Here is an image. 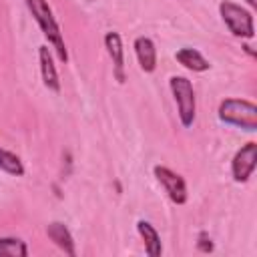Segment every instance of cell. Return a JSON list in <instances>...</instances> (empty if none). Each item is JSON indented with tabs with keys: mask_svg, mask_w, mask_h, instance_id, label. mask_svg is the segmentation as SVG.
<instances>
[{
	"mask_svg": "<svg viewBox=\"0 0 257 257\" xmlns=\"http://www.w3.org/2000/svg\"><path fill=\"white\" fill-rule=\"evenodd\" d=\"M219 12L221 18L225 22V26L229 28V32L237 38H253L255 36V26H253V14L245 8H241L239 4H233L229 0L219 4Z\"/></svg>",
	"mask_w": 257,
	"mask_h": 257,
	"instance_id": "3957f363",
	"label": "cell"
},
{
	"mask_svg": "<svg viewBox=\"0 0 257 257\" xmlns=\"http://www.w3.org/2000/svg\"><path fill=\"white\" fill-rule=\"evenodd\" d=\"M104 46L108 50V56L112 58V66H114V78L122 84L124 82V48H122V40L118 32H106L104 34Z\"/></svg>",
	"mask_w": 257,
	"mask_h": 257,
	"instance_id": "52a82bcc",
	"label": "cell"
},
{
	"mask_svg": "<svg viewBox=\"0 0 257 257\" xmlns=\"http://www.w3.org/2000/svg\"><path fill=\"white\" fill-rule=\"evenodd\" d=\"M0 169L12 177H22L24 175V165L20 161V157H16L10 151L0 149Z\"/></svg>",
	"mask_w": 257,
	"mask_h": 257,
	"instance_id": "5bb4252c",
	"label": "cell"
},
{
	"mask_svg": "<svg viewBox=\"0 0 257 257\" xmlns=\"http://www.w3.org/2000/svg\"><path fill=\"white\" fill-rule=\"evenodd\" d=\"M219 118L225 124L253 133L257 131V104L243 98H225L219 104Z\"/></svg>",
	"mask_w": 257,
	"mask_h": 257,
	"instance_id": "7a4b0ae2",
	"label": "cell"
},
{
	"mask_svg": "<svg viewBox=\"0 0 257 257\" xmlns=\"http://www.w3.org/2000/svg\"><path fill=\"white\" fill-rule=\"evenodd\" d=\"M197 247H199V251H203V253H211V251H213L211 237H209L205 231L199 233V237H197Z\"/></svg>",
	"mask_w": 257,
	"mask_h": 257,
	"instance_id": "9a60e30c",
	"label": "cell"
},
{
	"mask_svg": "<svg viewBox=\"0 0 257 257\" xmlns=\"http://www.w3.org/2000/svg\"><path fill=\"white\" fill-rule=\"evenodd\" d=\"M24 2H26V6H28L30 14L34 16V20L38 22L42 34L46 36V40H48L50 46L54 48L56 56H58L62 62H66V60H68V52H66V46H64V38H62L60 26H58V22H56V18H54V14H52L48 2H46V0H24Z\"/></svg>",
	"mask_w": 257,
	"mask_h": 257,
	"instance_id": "6da1fadb",
	"label": "cell"
},
{
	"mask_svg": "<svg viewBox=\"0 0 257 257\" xmlns=\"http://www.w3.org/2000/svg\"><path fill=\"white\" fill-rule=\"evenodd\" d=\"M155 177L163 185V189L167 191V195L173 203H177V205L187 203V185H185V179L181 175H177L175 171H171L167 167L157 165L155 167Z\"/></svg>",
	"mask_w": 257,
	"mask_h": 257,
	"instance_id": "8992f818",
	"label": "cell"
},
{
	"mask_svg": "<svg viewBox=\"0 0 257 257\" xmlns=\"http://www.w3.org/2000/svg\"><path fill=\"white\" fill-rule=\"evenodd\" d=\"M28 247L18 237H0V257H26Z\"/></svg>",
	"mask_w": 257,
	"mask_h": 257,
	"instance_id": "4fadbf2b",
	"label": "cell"
},
{
	"mask_svg": "<svg viewBox=\"0 0 257 257\" xmlns=\"http://www.w3.org/2000/svg\"><path fill=\"white\" fill-rule=\"evenodd\" d=\"M38 60H40V74H42L44 86L52 92H58L60 90V80H58V72H56L54 62H52V54H50L48 46L42 44L38 48Z\"/></svg>",
	"mask_w": 257,
	"mask_h": 257,
	"instance_id": "ba28073f",
	"label": "cell"
},
{
	"mask_svg": "<svg viewBox=\"0 0 257 257\" xmlns=\"http://www.w3.org/2000/svg\"><path fill=\"white\" fill-rule=\"evenodd\" d=\"M135 52H137L139 64L145 72H153L157 68V48L149 36H139L135 40Z\"/></svg>",
	"mask_w": 257,
	"mask_h": 257,
	"instance_id": "30bf717a",
	"label": "cell"
},
{
	"mask_svg": "<svg viewBox=\"0 0 257 257\" xmlns=\"http://www.w3.org/2000/svg\"><path fill=\"white\" fill-rule=\"evenodd\" d=\"M245 2H247V4H249V6H251V8H253V6H255V4H257V0H245Z\"/></svg>",
	"mask_w": 257,
	"mask_h": 257,
	"instance_id": "2e32d148",
	"label": "cell"
},
{
	"mask_svg": "<svg viewBox=\"0 0 257 257\" xmlns=\"http://www.w3.org/2000/svg\"><path fill=\"white\" fill-rule=\"evenodd\" d=\"M175 58L179 64H183L185 68H189L193 72H203V70H209V66H211L209 60L195 48H181V50H177Z\"/></svg>",
	"mask_w": 257,
	"mask_h": 257,
	"instance_id": "8fae6325",
	"label": "cell"
},
{
	"mask_svg": "<svg viewBox=\"0 0 257 257\" xmlns=\"http://www.w3.org/2000/svg\"><path fill=\"white\" fill-rule=\"evenodd\" d=\"M137 231H139V235L143 237L145 251H147L151 257H159V255L163 253V247H161V237H159L157 229H155L149 221H139V223H137Z\"/></svg>",
	"mask_w": 257,
	"mask_h": 257,
	"instance_id": "7c38bea8",
	"label": "cell"
},
{
	"mask_svg": "<svg viewBox=\"0 0 257 257\" xmlns=\"http://www.w3.org/2000/svg\"><path fill=\"white\" fill-rule=\"evenodd\" d=\"M255 165H257V143H245L233 157L231 161V173H233V179L237 183H245L253 171H255Z\"/></svg>",
	"mask_w": 257,
	"mask_h": 257,
	"instance_id": "5b68a950",
	"label": "cell"
},
{
	"mask_svg": "<svg viewBox=\"0 0 257 257\" xmlns=\"http://www.w3.org/2000/svg\"><path fill=\"white\" fill-rule=\"evenodd\" d=\"M46 235H48V239L54 241V245H56L58 249H62L66 255H70V257L76 255L74 239H72V235H70V231L66 229L64 223H58V221L48 223V227H46Z\"/></svg>",
	"mask_w": 257,
	"mask_h": 257,
	"instance_id": "9c48e42d",
	"label": "cell"
},
{
	"mask_svg": "<svg viewBox=\"0 0 257 257\" xmlns=\"http://www.w3.org/2000/svg\"><path fill=\"white\" fill-rule=\"evenodd\" d=\"M169 86L175 96L183 126H191L195 120V110H197V100H195V90H193L191 80L185 76H171Z\"/></svg>",
	"mask_w": 257,
	"mask_h": 257,
	"instance_id": "277c9868",
	"label": "cell"
}]
</instances>
